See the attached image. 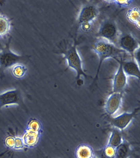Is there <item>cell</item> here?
Segmentation results:
<instances>
[{
    "label": "cell",
    "instance_id": "obj_1",
    "mask_svg": "<svg viewBox=\"0 0 140 158\" xmlns=\"http://www.w3.org/2000/svg\"><path fill=\"white\" fill-rule=\"evenodd\" d=\"M91 48L99 58V65L96 78L98 77L102 64L106 59L112 58L116 60H118V58L123 55L125 53L117 46L100 38L92 44Z\"/></svg>",
    "mask_w": 140,
    "mask_h": 158
},
{
    "label": "cell",
    "instance_id": "obj_2",
    "mask_svg": "<svg viewBox=\"0 0 140 158\" xmlns=\"http://www.w3.org/2000/svg\"><path fill=\"white\" fill-rule=\"evenodd\" d=\"M99 14V10L95 5H86L82 7L77 19L81 29L85 32L90 31Z\"/></svg>",
    "mask_w": 140,
    "mask_h": 158
},
{
    "label": "cell",
    "instance_id": "obj_3",
    "mask_svg": "<svg viewBox=\"0 0 140 158\" xmlns=\"http://www.w3.org/2000/svg\"><path fill=\"white\" fill-rule=\"evenodd\" d=\"M64 58L67 63V67L75 71L76 80H80L81 77L83 75L85 77L88 78L90 76L86 73L82 66V60L77 49V45L74 43L65 52L62 53Z\"/></svg>",
    "mask_w": 140,
    "mask_h": 158
},
{
    "label": "cell",
    "instance_id": "obj_4",
    "mask_svg": "<svg viewBox=\"0 0 140 158\" xmlns=\"http://www.w3.org/2000/svg\"><path fill=\"white\" fill-rule=\"evenodd\" d=\"M121 34L116 23L115 21L110 19H107L103 21L98 32L99 38L105 40L117 46Z\"/></svg>",
    "mask_w": 140,
    "mask_h": 158
},
{
    "label": "cell",
    "instance_id": "obj_5",
    "mask_svg": "<svg viewBox=\"0 0 140 158\" xmlns=\"http://www.w3.org/2000/svg\"><path fill=\"white\" fill-rule=\"evenodd\" d=\"M25 57L17 54L11 50L10 42L4 48L0 50V68L10 69L13 65L19 63H22Z\"/></svg>",
    "mask_w": 140,
    "mask_h": 158
},
{
    "label": "cell",
    "instance_id": "obj_6",
    "mask_svg": "<svg viewBox=\"0 0 140 158\" xmlns=\"http://www.w3.org/2000/svg\"><path fill=\"white\" fill-rule=\"evenodd\" d=\"M117 46L125 52L129 53L132 58H134L135 53L140 49L139 43L131 33L121 34Z\"/></svg>",
    "mask_w": 140,
    "mask_h": 158
},
{
    "label": "cell",
    "instance_id": "obj_7",
    "mask_svg": "<svg viewBox=\"0 0 140 158\" xmlns=\"http://www.w3.org/2000/svg\"><path fill=\"white\" fill-rule=\"evenodd\" d=\"M21 102L20 93L16 89H10L0 93V109L19 106Z\"/></svg>",
    "mask_w": 140,
    "mask_h": 158
},
{
    "label": "cell",
    "instance_id": "obj_8",
    "mask_svg": "<svg viewBox=\"0 0 140 158\" xmlns=\"http://www.w3.org/2000/svg\"><path fill=\"white\" fill-rule=\"evenodd\" d=\"M119 66L114 75L113 81V93H122L127 84V76L123 70L120 60H117Z\"/></svg>",
    "mask_w": 140,
    "mask_h": 158
},
{
    "label": "cell",
    "instance_id": "obj_9",
    "mask_svg": "<svg viewBox=\"0 0 140 158\" xmlns=\"http://www.w3.org/2000/svg\"><path fill=\"white\" fill-rule=\"evenodd\" d=\"M122 93H113L108 98L106 102L105 109L107 113L113 115L119 109L122 100Z\"/></svg>",
    "mask_w": 140,
    "mask_h": 158
},
{
    "label": "cell",
    "instance_id": "obj_10",
    "mask_svg": "<svg viewBox=\"0 0 140 158\" xmlns=\"http://www.w3.org/2000/svg\"><path fill=\"white\" fill-rule=\"evenodd\" d=\"M138 109H137L131 113L125 112L114 117L112 119V123L115 128L120 130L125 129L131 123L136 114L138 112Z\"/></svg>",
    "mask_w": 140,
    "mask_h": 158
},
{
    "label": "cell",
    "instance_id": "obj_11",
    "mask_svg": "<svg viewBox=\"0 0 140 158\" xmlns=\"http://www.w3.org/2000/svg\"><path fill=\"white\" fill-rule=\"evenodd\" d=\"M123 70L127 76L133 77L140 78V68L138 63L134 58L127 61L120 60Z\"/></svg>",
    "mask_w": 140,
    "mask_h": 158
},
{
    "label": "cell",
    "instance_id": "obj_12",
    "mask_svg": "<svg viewBox=\"0 0 140 158\" xmlns=\"http://www.w3.org/2000/svg\"><path fill=\"white\" fill-rule=\"evenodd\" d=\"M41 132L26 129L22 138L25 147L31 148L36 145L40 139Z\"/></svg>",
    "mask_w": 140,
    "mask_h": 158
},
{
    "label": "cell",
    "instance_id": "obj_13",
    "mask_svg": "<svg viewBox=\"0 0 140 158\" xmlns=\"http://www.w3.org/2000/svg\"><path fill=\"white\" fill-rule=\"evenodd\" d=\"M140 8L138 6L130 7L125 14L126 19L130 23H132L138 29H140Z\"/></svg>",
    "mask_w": 140,
    "mask_h": 158
},
{
    "label": "cell",
    "instance_id": "obj_14",
    "mask_svg": "<svg viewBox=\"0 0 140 158\" xmlns=\"http://www.w3.org/2000/svg\"><path fill=\"white\" fill-rule=\"evenodd\" d=\"M12 27L10 19L6 15L0 13V38L7 36L12 31Z\"/></svg>",
    "mask_w": 140,
    "mask_h": 158
},
{
    "label": "cell",
    "instance_id": "obj_15",
    "mask_svg": "<svg viewBox=\"0 0 140 158\" xmlns=\"http://www.w3.org/2000/svg\"><path fill=\"white\" fill-rule=\"evenodd\" d=\"M76 158H94V153L93 148L87 144H81L76 148Z\"/></svg>",
    "mask_w": 140,
    "mask_h": 158
},
{
    "label": "cell",
    "instance_id": "obj_16",
    "mask_svg": "<svg viewBox=\"0 0 140 158\" xmlns=\"http://www.w3.org/2000/svg\"><path fill=\"white\" fill-rule=\"evenodd\" d=\"M10 69L13 77L18 79L23 78L26 76L28 72L27 67L23 63H18Z\"/></svg>",
    "mask_w": 140,
    "mask_h": 158
},
{
    "label": "cell",
    "instance_id": "obj_17",
    "mask_svg": "<svg viewBox=\"0 0 140 158\" xmlns=\"http://www.w3.org/2000/svg\"><path fill=\"white\" fill-rule=\"evenodd\" d=\"M122 135L120 130L115 128L112 131L107 145L116 148L122 143Z\"/></svg>",
    "mask_w": 140,
    "mask_h": 158
},
{
    "label": "cell",
    "instance_id": "obj_18",
    "mask_svg": "<svg viewBox=\"0 0 140 158\" xmlns=\"http://www.w3.org/2000/svg\"><path fill=\"white\" fill-rule=\"evenodd\" d=\"M116 149V154L115 158H127L130 154V145L126 142L123 141Z\"/></svg>",
    "mask_w": 140,
    "mask_h": 158
},
{
    "label": "cell",
    "instance_id": "obj_19",
    "mask_svg": "<svg viewBox=\"0 0 140 158\" xmlns=\"http://www.w3.org/2000/svg\"><path fill=\"white\" fill-rule=\"evenodd\" d=\"M103 1L106 3L115 5L118 7H122V8H126L130 7L134 2V1L132 0H124V1L109 0V1Z\"/></svg>",
    "mask_w": 140,
    "mask_h": 158
},
{
    "label": "cell",
    "instance_id": "obj_20",
    "mask_svg": "<svg viewBox=\"0 0 140 158\" xmlns=\"http://www.w3.org/2000/svg\"><path fill=\"white\" fill-rule=\"evenodd\" d=\"M41 125L40 122L35 118L32 119L29 121L26 128L27 129L38 132H41Z\"/></svg>",
    "mask_w": 140,
    "mask_h": 158
},
{
    "label": "cell",
    "instance_id": "obj_21",
    "mask_svg": "<svg viewBox=\"0 0 140 158\" xmlns=\"http://www.w3.org/2000/svg\"><path fill=\"white\" fill-rule=\"evenodd\" d=\"M103 153L107 158H115L116 154V148L107 144L103 149Z\"/></svg>",
    "mask_w": 140,
    "mask_h": 158
},
{
    "label": "cell",
    "instance_id": "obj_22",
    "mask_svg": "<svg viewBox=\"0 0 140 158\" xmlns=\"http://www.w3.org/2000/svg\"><path fill=\"white\" fill-rule=\"evenodd\" d=\"M14 143L13 149L19 150L24 149L25 146L22 137L15 136L14 137Z\"/></svg>",
    "mask_w": 140,
    "mask_h": 158
},
{
    "label": "cell",
    "instance_id": "obj_23",
    "mask_svg": "<svg viewBox=\"0 0 140 158\" xmlns=\"http://www.w3.org/2000/svg\"><path fill=\"white\" fill-rule=\"evenodd\" d=\"M14 138L13 137H8L6 138L5 143L8 148L13 149L14 146Z\"/></svg>",
    "mask_w": 140,
    "mask_h": 158
},
{
    "label": "cell",
    "instance_id": "obj_24",
    "mask_svg": "<svg viewBox=\"0 0 140 158\" xmlns=\"http://www.w3.org/2000/svg\"><path fill=\"white\" fill-rule=\"evenodd\" d=\"M94 158H95V157H94Z\"/></svg>",
    "mask_w": 140,
    "mask_h": 158
}]
</instances>
